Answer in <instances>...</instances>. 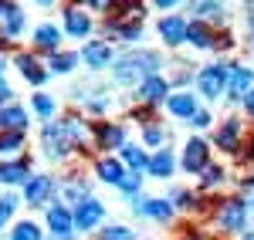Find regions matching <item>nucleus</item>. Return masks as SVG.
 Segmentation results:
<instances>
[{"label":"nucleus","mask_w":254,"mask_h":240,"mask_svg":"<svg viewBox=\"0 0 254 240\" xmlns=\"http://www.w3.org/2000/svg\"><path fill=\"white\" fill-rule=\"evenodd\" d=\"M0 71H3V61H0Z\"/></svg>","instance_id":"obj_47"},{"label":"nucleus","mask_w":254,"mask_h":240,"mask_svg":"<svg viewBox=\"0 0 254 240\" xmlns=\"http://www.w3.org/2000/svg\"><path fill=\"white\" fill-rule=\"evenodd\" d=\"M190 10H193L196 17L224 20V3H220V0H190Z\"/></svg>","instance_id":"obj_22"},{"label":"nucleus","mask_w":254,"mask_h":240,"mask_svg":"<svg viewBox=\"0 0 254 240\" xmlns=\"http://www.w3.org/2000/svg\"><path fill=\"white\" fill-rule=\"evenodd\" d=\"M136 217H153V220H170L173 217V203L159 200V196H139V203H132Z\"/></svg>","instance_id":"obj_7"},{"label":"nucleus","mask_w":254,"mask_h":240,"mask_svg":"<svg viewBox=\"0 0 254 240\" xmlns=\"http://www.w3.org/2000/svg\"><path fill=\"white\" fill-rule=\"evenodd\" d=\"M10 240H41L38 223H31V220H20L17 227L10 230Z\"/></svg>","instance_id":"obj_29"},{"label":"nucleus","mask_w":254,"mask_h":240,"mask_svg":"<svg viewBox=\"0 0 254 240\" xmlns=\"http://www.w3.org/2000/svg\"><path fill=\"white\" fill-rule=\"evenodd\" d=\"M173 203L180 206V210H190V206L196 203V196H193V193H187V190H176V193H173Z\"/></svg>","instance_id":"obj_37"},{"label":"nucleus","mask_w":254,"mask_h":240,"mask_svg":"<svg viewBox=\"0 0 254 240\" xmlns=\"http://www.w3.org/2000/svg\"><path fill=\"white\" fill-rule=\"evenodd\" d=\"M153 3H156V7H163V10H166V7H176V0H153Z\"/></svg>","instance_id":"obj_43"},{"label":"nucleus","mask_w":254,"mask_h":240,"mask_svg":"<svg viewBox=\"0 0 254 240\" xmlns=\"http://www.w3.org/2000/svg\"><path fill=\"white\" fill-rule=\"evenodd\" d=\"M244 112H248V115L254 119V88L248 92V95H244Z\"/></svg>","instance_id":"obj_39"},{"label":"nucleus","mask_w":254,"mask_h":240,"mask_svg":"<svg viewBox=\"0 0 254 240\" xmlns=\"http://www.w3.org/2000/svg\"><path fill=\"white\" fill-rule=\"evenodd\" d=\"M122 159H126V166H129V169H136V173H139V169H146L149 156H146L139 145H129V142H126V145H122Z\"/></svg>","instance_id":"obj_26"},{"label":"nucleus","mask_w":254,"mask_h":240,"mask_svg":"<svg viewBox=\"0 0 254 240\" xmlns=\"http://www.w3.org/2000/svg\"><path fill=\"white\" fill-rule=\"evenodd\" d=\"M102 240H136V234L129 227H122V223H112V227L102 230Z\"/></svg>","instance_id":"obj_32"},{"label":"nucleus","mask_w":254,"mask_h":240,"mask_svg":"<svg viewBox=\"0 0 254 240\" xmlns=\"http://www.w3.org/2000/svg\"><path fill=\"white\" fill-rule=\"evenodd\" d=\"M88 3H92V7H95V10H105V7H109V3H112V0H88Z\"/></svg>","instance_id":"obj_42"},{"label":"nucleus","mask_w":254,"mask_h":240,"mask_svg":"<svg viewBox=\"0 0 254 240\" xmlns=\"http://www.w3.org/2000/svg\"><path fill=\"white\" fill-rule=\"evenodd\" d=\"M61 41V31L55 27V24H41L38 31H34V44L38 48H44V51H55Z\"/></svg>","instance_id":"obj_24"},{"label":"nucleus","mask_w":254,"mask_h":240,"mask_svg":"<svg viewBox=\"0 0 254 240\" xmlns=\"http://www.w3.org/2000/svg\"><path fill=\"white\" fill-rule=\"evenodd\" d=\"M196 125V129H207V125H210V112H200V108H196L193 112V119H190Z\"/></svg>","instance_id":"obj_38"},{"label":"nucleus","mask_w":254,"mask_h":240,"mask_svg":"<svg viewBox=\"0 0 254 240\" xmlns=\"http://www.w3.org/2000/svg\"><path fill=\"white\" fill-rule=\"evenodd\" d=\"M10 95H14V92H10V88L0 81V105H3V101H10Z\"/></svg>","instance_id":"obj_41"},{"label":"nucleus","mask_w":254,"mask_h":240,"mask_svg":"<svg viewBox=\"0 0 254 240\" xmlns=\"http://www.w3.org/2000/svg\"><path fill=\"white\" fill-rule=\"evenodd\" d=\"M95 139H98L102 149H122L126 145V129L122 125H98Z\"/></svg>","instance_id":"obj_17"},{"label":"nucleus","mask_w":254,"mask_h":240,"mask_svg":"<svg viewBox=\"0 0 254 240\" xmlns=\"http://www.w3.org/2000/svg\"><path fill=\"white\" fill-rule=\"evenodd\" d=\"M48 227H51V234H71L75 230V217H71V210L68 206H48Z\"/></svg>","instance_id":"obj_12"},{"label":"nucleus","mask_w":254,"mask_h":240,"mask_svg":"<svg viewBox=\"0 0 254 240\" xmlns=\"http://www.w3.org/2000/svg\"><path fill=\"white\" fill-rule=\"evenodd\" d=\"M17 68H20V75L31 81V85H41V81L48 78V71L38 68V61L31 58V54H17Z\"/></svg>","instance_id":"obj_23"},{"label":"nucleus","mask_w":254,"mask_h":240,"mask_svg":"<svg viewBox=\"0 0 254 240\" xmlns=\"http://www.w3.org/2000/svg\"><path fill=\"white\" fill-rule=\"evenodd\" d=\"M34 112H38L41 119H51L55 115V101L48 98V95H34Z\"/></svg>","instance_id":"obj_33"},{"label":"nucleus","mask_w":254,"mask_h":240,"mask_svg":"<svg viewBox=\"0 0 254 240\" xmlns=\"http://www.w3.org/2000/svg\"><path fill=\"white\" fill-rule=\"evenodd\" d=\"M51 240H71V234H51Z\"/></svg>","instance_id":"obj_45"},{"label":"nucleus","mask_w":254,"mask_h":240,"mask_svg":"<svg viewBox=\"0 0 254 240\" xmlns=\"http://www.w3.org/2000/svg\"><path fill=\"white\" fill-rule=\"evenodd\" d=\"M7 44H10V38H7V31L0 27V48H7Z\"/></svg>","instance_id":"obj_44"},{"label":"nucleus","mask_w":254,"mask_h":240,"mask_svg":"<svg viewBox=\"0 0 254 240\" xmlns=\"http://www.w3.org/2000/svg\"><path fill=\"white\" fill-rule=\"evenodd\" d=\"M34 3H55V0H34Z\"/></svg>","instance_id":"obj_46"},{"label":"nucleus","mask_w":254,"mask_h":240,"mask_svg":"<svg viewBox=\"0 0 254 240\" xmlns=\"http://www.w3.org/2000/svg\"><path fill=\"white\" fill-rule=\"evenodd\" d=\"M85 196H88V186H85V180H78V176H75V180L64 183V200H71L75 206H78Z\"/></svg>","instance_id":"obj_28"},{"label":"nucleus","mask_w":254,"mask_h":240,"mask_svg":"<svg viewBox=\"0 0 254 240\" xmlns=\"http://www.w3.org/2000/svg\"><path fill=\"white\" fill-rule=\"evenodd\" d=\"M244 223H248V200L231 196V200H224L217 206V227H220L224 234H241Z\"/></svg>","instance_id":"obj_2"},{"label":"nucleus","mask_w":254,"mask_h":240,"mask_svg":"<svg viewBox=\"0 0 254 240\" xmlns=\"http://www.w3.org/2000/svg\"><path fill=\"white\" fill-rule=\"evenodd\" d=\"M51 193H55V180L44 176V173H38V176H31V180L24 183V200L31 203V206H41Z\"/></svg>","instance_id":"obj_6"},{"label":"nucleus","mask_w":254,"mask_h":240,"mask_svg":"<svg viewBox=\"0 0 254 240\" xmlns=\"http://www.w3.org/2000/svg\"><path fill=\"white\" fill-rule=\"evenodd\" d=\"M241 132H244V122L241 119H227L220 129H217V145H220L224 152H234L237 145H241Z\"/></svg>","instance_id":"obj_9"},{"label":"nucleus","mask_w":254,"mask_h":240,"mask_svg":"<svg viewBox=\"0 0 254 240\" xmlns=\"http://www.w3.org/2000/svg\"><path fill=\"white\" fill-rule=\"evenodd\" d=\"M75 230H95L98 223H102V217H105V206H102V200H95V196H85V200L75 206Z\"/></svg>","instance_id":"obj_4"},{"label":"nucleus","mask_w":254,"mask_h":240,"mask_svg":"<svg viewBox=\"0 0 254 240\" xmlns=\"http://www.w3.org/2000/svg\"><path fill=\"white\" fill-rule=\"evenodd\" d=\"M251 85H254V71L251 68H241V64H227V92L234 95V98H244L248 92H251Z\"/></svg>","instance_id":"obj_8"},{"label":"nucleus","mask_w":254,"mask_h":240,"mask_svg":"<svg viewBox=\"0 0 254 240\" xmlns=\"http://www.w3.org/2000/svg\"><path fill=\"white\" fill-rule=\"evenodd\" d=\"M24 129H27V112L24 108L10 105V108L0 112V132H24Z\"/></svg>","instance_id":"obj_19"},{"label":"nucleus","mask_w":254,"mask_h":240,"mask_svg":"<svg viewBox=\"0 0 254 240\" xmlns=\"http://www.w3.org/2000/svg\"><path fill=\"white\" fill-rule=\"evenodd\" d=\"M166 92H170V81L159 78V75H149V78L139 85V98L142 101H163Z\"/></svg>","instance_id":"obj_14"},{"label":"nucleus","mask_w":254,"mask_h":240,"mask_svg":"<svg viewBox=\"0 0 254 240\" xmlns=\"http://www.w3.org/2000/svg\"><path fill=\"white\" fill-rule=\"evenodd\" d=\"M0 20H3V31H7V38H10V41L17 38L20 27H24V14H20L10 0H0Z\"/></svg>","instance_id":"obj_13"},{"label":"nucleus","mask_w":254,"mask_h":240,"mask_svg":"<svg viewBox=\"0 0 254 240\" xmlns=\"http://www.w3.org/2000/svg\"><path fill=\"white\" fill-rule=\"evenodd\" d=\"M75 64H78V54H51V71H58V75L71 71Z\"/></svg>","instance_id":"obj_31"},{"label":"nucleus","mask_w":254,"mask_h":240,"mask_svg":"<svg viewBox=\"0 0 254 240\" xmlns=\"http://www.w3.org/2000/svg\"><path fill=\"white\" fill-rule=\"evenodd\" d=\"M159 64L163 61L153 54V51H139V54H126V58H119L112 64V75H116L119 85H136L139 78L146 81L149 75H156Z\"/></svg>","instance_id":"obj_1"},{"label":"nucleus","mask_w":254,"mask_h":240,"mask_svg":"<svg viewBox=\"0 0 254 240\" xmlns=\"http://www.w3.org/2000/svg\"><path fill=\"white\" fill-rule=\"evenodd\" d=\"M146 173H149V176H159V180H163V176H173V152L163 145L156 156H149V162H146Z\"/></svg>","instance_id":"obj_18"},{"label":"nucleus","mask_w":254,"mask_h":240,"mask_svg":"<svg viewBox=\"0 0 254 240\" xmlns=\"http://www.w3.org/2000/svg\"><path fill=\"white\" fill-rule=\"evenodd\" d=\"M207 159H210V145L203 139L187 142V149H183V169L187 173H203L207 169Z\"/></svg>","instance_id":"obj_5"},{"label":"nucleus","mask_w":254,"mask_h":240,"mask_svg":"<svg viewBox=\"0 0 254 240\" xmlns=\"http://www.w3.org/2000/svg\"><path fill=\"white\" fill-rule=\"evenodd\" d=\"M139 186H142V176H139L136 169H126V176L119 180V190H122L126 196H136V193H139Z\"/></svg>","instance_id":"obj_30"},{"label":"nucleus","mask_w":254,"mask_h":240,"mask_svg":"<svg viewBox=\"0 0 254 240\" xmlns=\"http://www.w3.org/2000/svg\"><path fill=\"white\" fill-rule=\"evenodd\" d=\"M244 14H248V24H251V31H254V0H244Z\"/></svg>","instance_id":"obj_40"},{"label":"nucleus","mask_w":254,"mask_h":240,"mask_svg":"<svg viewBox=\"0 0 254 240\" xmlns=\"http://www.w3.org/2000/svg\"><path fill=\"white\" fill-rule=\"evenodd\" d=\"M214 183H224V169L220 166H207L203 169V186H214Z\"/></svg>","instance_id":"obj_36"},{"label":"nucleus","mask_w":254,"mask_h":240,"mask_svg":"<svg viewBox=\"0 0 254 240\" xmlns=\"http://www.w3.org/2000/svg\"><path fill=\"white\" fill-rule=\"evenodd\" d=\"M156 31H159V38L166 41L170 48H176V44L187 41V20H183V17H163Z\"/></svg>","instance_id":"obj_10"},{"label":"nucleus","mask_w":254,"mask_h":240,"mask_svg":"<svg viewBox=\"0 0 254 240\" xmlns=\"http://www.w3.org/2000/svg\"><path fill=\"white\" fill-rule=\"evenodd\" d=\"M166 108H170V112H173L176 119H193V112H196V98L193 95H190V92H180V95H170V98H166Z\"/></svg>","instance_id":"obj_15"},{"label":"nucleus","mask_w":254,"mask_h":240,"mask_svg":"<svg viewBox=\"0 0 254 240\" xmlns=\"http://www.w3.org/2000/svg\"><path fill=\"white\" fill-rule=\"evenodd\" d=\"M187 41L196 48H214V31L203 20H193V24H187Z\"/></svg>","instance_id":"obj_20"},{"label":"nucleus","mask_w":254,"mask_h":240,"mask_svg":"<svg viewBox=\"0 0 254 240\" xmlns=\"http://www.w3.org/2000/svg\"><path fill=\"white\" fill-rule=\"evenodd\" d=\"M126 176V166L119 159H98V180L112 183V186H119V180Z\"/></svg>","instance_id":"obj_25"},{"label":"nucleus","mask_w":254,"mask_h":240,"mask_svg":"<svg viewBox=\"0 0 254 240\" xmlns=\"http://www.w3.org/2000/svg\"><path fill=\"white\" fill-rule=\"evenodd\" d=\"M64 27H68V34H71V38H85V34L92 31V20H88L85 10L68 7V10H64Z\"/></svg>","instance_id":"obj_16"},{"label":"nucleus","mask_w":254,"mask_h":240,"mask_svg":"<svg viewBox=\"0 0 254 240\" xmlns=\"http://www.w3.org/2000/svg\"><path fill=\"white\" fill-rule=\"evenodd\" d=\"M142 139H146V145H159V142L166 139V129H163V125H146Z\"/></svg>","instance_id":"obj_35"},{"label":"nucleus","mask_w":254,"mask_h":240,"mask_svg":"<svg viewBox=\"0 0 254 240\" xmlns=\"http://www.w3.org/2000/svg\"><path fill=\"white\" fill-rule=\"evenodd\" d=\"M81 58H85L88 68H109L112 64V48L105 41H92V44L81 48Z\"/></svg>","instance_id":"obj_11"},{"label":"nucleus","mask_w":254,"mask_h":240,"mask_svg":"<svg viewBox=\"0 0 254 240\" xmlns=\"http://www.w3.org/2000/svg\"><path fill=\"white\" fill-rule=\"evenodd\" d=\"M17 196H10V193H7V196H0V227H3V223L10 220V213H14V206H17Z\"/></svg>","instance_id":"obj_34"},{"label":"nucleus","mask_w":254,"mask_h":240,"mask_svg":"<svg viewBox=\"0 0 254 240\" xmlns=\"http://www.w3.org/2000/svg\"><path fill=\"white\" fill-rule=\"evenodd\" d=\"M196 85L207 98H217L227 92V64H207L200 75H196Z\"/></svg>","instance_id":"obj_3"},{"label":"nucleus","mask_w":254,"mask_h":240,"mask_svg":"<svg viewBox=\"0 0 254 240\" xmlns=\"http://www.w3.org/2000/svg\"><path fill=\"white\" fill-rule=\"evenodd\" d=\"M27 162H0V183H7V186H14V183H27Z\"/></svg>","instance_id":"obj_21"},{"label":"nucleus","mask_w":254,"mask_h":240,"mask_svg":"<svg viewBox=\"0 0 254 240\" xmlns=\"http://www.w3.org/2000/svg\"><path fill=\"white\" fill-rule=\"evenodd\" d=\"M24 145V132H0V156H14Z\"/></svg>","instance_id":"obj_27"}]
</instances>
